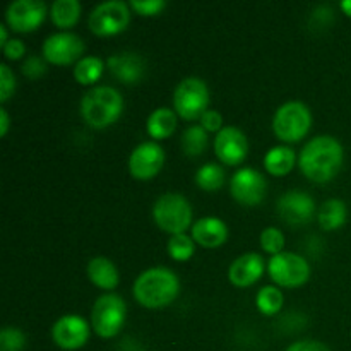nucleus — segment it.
<instances>
[{
  "mask_svg": "<svg viewBox=\"0 0 351 351\" xmlns=\"http://www.w3.org/2000/svg\"><path fill=\"white\" fill-rule=\"evenodd\" d=\"M343 146L331 136H317L308 141L298 158L302 173L315 184L331 182L343 167Z\"/></svg>",
  "mask_w": 351,
  "mask_h": 351,
  "instance_id": "nucleus-1",
  "label": "nucleus"
},
{
  "mask_svg": "<svg viewBox=\"0 0 351 351\" xmlns=\"http://www.w3.org/2000/svg\"><path fill=\"white\" fill-rule=\"evenodd\" d=\"M180 293V281L168 267H151L134 283V298L146 308H161L173 304Z\"/></svg>",
  "mask_w": 351,
  "mask_h": 351,
  "instance_id": "nucleus-2",
  "label": "nucleus"
},
{
  "mask_svg": "<svg viewBox=\"0 0 351 351\" xmlns=\"http://www.w3.org/2000/svg\"><path fill=\"white\" fill-rule=\"evenodd\" d=\"M123 112V98L112 86H96L81 99V115L93 129H106L120 119Z\"/></svg>",
  "mask_w": 351,
  "mask_h": 351,
  "instance_id": "nucleus-3",
  "label": "nucleus"
},
{
  "mask_svg": "<svg viewBox=\"0 0 351 351\" xmlns=\"http://www.w3.org/2000/svg\"><path fill=\"white\" fill-rule=\"evenodd\" d=\"M153 218L163 232L180 235L192 225V206L184 195L163 194L153 206Z\"/></svg>",
  "mask_w": 351,
  "mask_h": 351,
  "instance_id": "nucleus-4",
  "label": "nucleus"
},
{
  "mask_svg": "<svg viewBox=\"0 0 351 351\" xmlns=\"http://www.w3.org/2000/svg\"><path fill=\"white\" fill-rule=\"evenodd\" d=\"M312 127V113L302 101H288L276 110L273 119V130L283 143H298L308 134Z\"/></svg>",
  "mask_w": 351,
  "mask_h": 351,
  "instance_id": "nucleus-5",
  "label": "nucleus"
},
{
  "mask_svg": "<svg viewBox=\"0 0 351 351\" xmlns=\"http://www.w3.org/2000/svg\"><path fill=\"white\" fill-rule=\"evenodd\" d=\"M127 305L122 297L115 293L101 295L91 311V328L99 338H113L125 324Z\"/></svg>",
  "mask_w": 351,
  "mask_h": 351,
  "instance_id": "nucleus-6",
  "label": "nucleus"
},
{
  "mask_svg": "<svg viewBox=\"0 0 351 351\" xmlns=\"http://www.w3.org/2000/svg\"><path fill=\"white\" fill-rule=\"evenodd\" d=\"M209 89L199 77H187L175 88L173 110L185 120H197L208 112Z\"/></svg>",
  "mask_w": 351,
  "mask_h": 351,
  "instance_id": "nucleus-7",
  "label": "nucleus"
},
{
  "mask_svg": "<svg viewBox=\"0 0 351 351\" xmlns=\"http://www.w3.org/2000/svg\"><path fill=\"white\" fill-rule=\"evenodd\" d=\"M130 23V5L122 0H108L89 14V29L98 36H113L127 29Z\"/></svg>",
  "mask_w": 351,
  "mask_h": 351,
  "instance_id": "nucleus-8",
  "label": "nucleus"
},
{
  "mask_svg": "<svg viewBox=\"0 0 351 351\" xmlns=\"http://www.w3.org/2000/svg\"><path fill=\"white\" fill-rule=\"evenodd\" d=\"M267 271L271 280L283 288H298L311 278L308 263L295 252H281L271 257Z\"/></svg>",
  "mask_w": 351,
  "mask_h": 351,
  "instance_id": "nucleus-9",
  "label": "nucleus"
},
{
  "mask_svg": "<svg viewBox=\"0 0 351 351\" xmlns=\"http://www.w3.org/2000/svg\"><path fill=\"white\" fill-rule=\"evenodd\" d=\"M84 50L86 45L81 36L71 33V31H62V33H55L45 40L43 58L55 65H69L81 60Z\"/></svg>",
  "mask_w": 351,
  "mask_h": 351,
  "instance_id": "nucleus-10",
  "label": "nucleus"
},
{
  "mask_svg": "<svg viewBox=\"0 0 351 351\" xmlns=\"http://www.w3.org/2000/svg\"><path fill=\"white\" fill-rule=\"evenodd\" d=\"M47 14V3L41 0H16L7 7L5 21L16 33H31L40 27Z\"/></svg>",
  "mask_w": 351,
  "mask_h": 351,
  "instance_id": "nucleus-11",
  "label": "nucleus"
},
{
  "mask_svg": "<svg viewBox=\"0 0 351 351\" xmlns=\"http://www.w3.org/2000/svg\"><path fill=\"white\" fill-rule=\"evenodd\" d=\"M165 165V151L158 143L147 141L139 144L129 158V171L137 180H151Z\"/></svg>",
  "mask_w": 351,
  "mask_h": 351,
  "instance_id": "nucleus-12",
  "label": "nucleus"
},
{
  "mask_svg": "<svg viewBox=\"0 0 351 351\" xmlns=\"http://www.w3.org/2000/svg\"><path fill=\"white\" fill-rule=\"evenodd\" d=\"M230 191L235 201L243 206H257L264 201L267 191L266 178L254 168H240L232 178Z\"/></svg>",
  "mask_w": 351,
  "mask_h": 351,
  "instance_id": "nucleus-13",
  "label": "nucleus"
},
{
  "mask_svg": "<svg viewBox=\"0 0 351 351\" xmlns=\"http://www.w3.org/2000/svg\"><path fill=\"white\" fill-rule=\"evenodd\" d=\"M215 154L223 165L239 167L249 154L245 134L237 127H223L215 137Z\"/></svg>",
  "mask_w": 351,
  "mask_h": 351,
  "instance_id": "nucleus-14",
  "label": "nucleus"
},
{
  "mask_svg": "<svg viewBox=\"0 0 351 351\" xmlns=\"http://www.w3.org/2000/svg\"><path fill=\"white\" fill-rule=\"evenodd\" d=\"M278 215L288 225H307L315 216V202L302 191H290L278 199Z\"/></svg>",
  "mask_w": 351,
  "mask_h": 351,
  "instance_id": "nucleus-15",
  "label": "nucleus"
},
{
  "mask_svg": "<svg viewBox=\"0 0 351 351\" xmlns=\"http://www.w3.org/2000/svg\"><path fill=\"white\" fill-rule=\"evenodd\" d=\"M51 339L62 350H79L88 343L89 324L79 315H64L51 328Z\"/></svg>",
  "mask_w": 351,
  "mask_h": 351,
  "instance_id": "nucleus-16",
  "label": "nucleus"
},
{
  "mask_svg": "<svg viewBox=\"0 0 351 351\" xmlns=\"http://www.w3.org/2000/svg\"><path fill=\"white\" fill-rule=\"evenodd\" d=\"M264 259L256 252L243 254L237 257L228 269V280L233 287L247 288L263 278Z\"/></svg>",
  "mask_w": 351,
  "mask_h": 351,
  "instance_id": "nucleus-17",
  "label": "nucleus"
},
{
  "mask_svg": "<svg viewBox=\"0 0 351 351\" xmlns=\"http://www.w3.org/2000/svg\"><path fill=\"white\" fill-rule=\"evenodd\" d=\"M192 239L204 249H218L228 239V226L216 216H206L192 225Z\"/></svg>",
  "mask_w": 351,
  "mask_h": 351,
  "instance_id": "nucleus-18",
  "label": "nucleus"
},
{
  "mask_svg": "<svg viewBox=\"0 0 351 351\" xmlns=\"http://www.w3.org/2000/svg\"><path fill=\"white\" fill-rule=\"evenodd\" d=\"M110 72L123 84H137L144 75V60L132 51H122L108 58Z\"/></svg>",
  "mask_w": 351,
  "mask_h": 351,
  "instance_id": "nucleus-19",
  "label": "nucleus"
},
{
  "mask_svg": "<svg viewBox=\"0 0 351 351\" xmlns=\"http://www.w3.org/2000/svg\"><path fill=\"white\" fill-rule=\"evenodd\" d=\"M88 276L95 287L101 288V290L112 291L119 287V271H117L115 264L106 257H95L89 261L88 264Z\"/></svg>",
  "mask_w": 351,
  "mask_h": 351,
  "instance_id": "nucleus-20",
  "label": "nucleus"
},
{
  "mask_svg": "<svg viewBox=\"0 0 351 351\" xmlns=\"http://www.w3.org/2000/svg\"><path fill=\"white\" fill-rule=\"evenodd\" d=\"M177 129V113L170 108H156L147 117L146 130L153 139H168Z\"/></svg>",
  "mask_w": 351,
  "mask_h": 351,
  "instance_id": "nucleus-21",
  "label": "nucleus"
},
{
  "mask_svg": "<svg viewBox=\"0 0 351 351\" xmlns=\"http://www.w3.org/2000/svg\"><path fill=\"white\" fill-rule=\"evenodd\" d=\"M297 161V154L288 146L271 147L264 156V167L274 177H285L290 173Z\"/></svg>",
  "mask_w": 351,
  "mask_h": 351,
  "instance_id": "nucleus-22",
  "label": "nucleus"
},
{
  "mask_svg": "<svg viewBox=\"0 0 351 351\" xmlns=\"http://www.w3.org/2000/svg\"><path fill=\"white\" fill-rule=\"evenodd\" d=\"M346 204L339 199H329L317 209V223L326 232L338 230L346 221Z\"/></svg>",
  "mask_w": 351,
  "mask_h": 351,
  "instance_id": "nucleus-23",
  "label": "nucleus"
},
{
  "mask_svg": "<svg viewBox=\"0 0 351 351\" xmlns=\"http://www.w3.org/2000/svg\"><path fill=\"white\" fill-rule=\"evenodd\" d=\"M81 3L77 0H57L50 7V17L60 29H71L81 17Z\"/></svg>",
  "mask_w": 351,
  "mask_h": 351,
  "instance_id": "nucleus-24",
  "label": "nucleus"
},
{
  "mask_svg": "<svg viewBox=\"0 0 351 351\" xmlns=\"http://www.w3.org/2000/svg\"><path fill=\"white\" fill-rule=\"evenodd\" d=\"M103 69H105V64H103L101 58L82 57L81 60L75 64L74 77H75V81L82 86L95 84V82L101 77Z\"/></svg>",
  "mask_w": 351,
  "mask_h": 351,
  "instance_id": "nucleus-25",
  "label": "nucleus"
},
{
  "mask_svg": "<svg viewBox=\"0 0 351 351\" xmlns=\"http://www.w3.org/2000/svg\"><path fill=\"white\" fill-rule=\"evenodd\" d=\"M208 147V132L202 125H191L182 134V149L187 156H201Z\"/></svg>",
  "mask_w": 351,
  "mask_h": 351,
  "instance_id": "nucleus-26",
  "label": "nucleus"
},
{
  "mask_svg": "<svg viewBox=\"0 0 351 351\" xmlns=\"http://www.w3.org/2000/svg\"><path fill=\"white\" fill-rule=\"evenodd\" d=\"M195 184L206 192L218 191L225 184V170L216 163L204 165L195 173Z\"/></svg>",
  "mask_w": 351,
  "mask_h": 351,
  "instance_id": "nucleus-27",
  "label": "nucleus"
},
{
  "mask_svg": "<svg viewBox=\"0 0 351 351\" xmlns=\"http://www.w3.org/2000/svg\"><path fill=\"white\" fill-rule=\"evenodd\" d=\"M283 293H281V290H278L274 287L261 288L256 297V305L261 311V314L269 315V317L271 315H276L283 308Z\"/></svg>",
  "mask_w": 351,
  "mask_h": 351,
  "instance_id": "nucleus-28",
  "label": "nucleus"
},
{
  "mask_svg": "<svg viewBox=\"0 0 351 351\" xmlns=\"http://www.w3.org/2000/svg\"><path fill=\"white\" fill-rule=\"evenodd\" d=\"M195 252V242L192 237L180 233V235H171L168 240V254L171 259L178 261V263H185L191 259Z\"/></svg>",
  "mask_w": 351,
  "mask_h": 351,
  "instance_id": "nucleus-29",
  "label": "nucleus"
},
{
  "mask_svg": "<svg viewBox=\"0 0 351 351\" xmlns=\"http://www.w3.org/2000/svg\"><path fill=\"white\" fill-rule=\"evenodd\" d=\"M261 247H263L267 254H273V256L281 254L283 252V247H285L283 232L278 228H274V226L266 228L263 233H261Z\"/></svg>",
  "mask_w": 351,
  "mask_h": 351,
  "instance_id": "nucleus-30",
  "label": "nucleus"
},
{
  "mask_svg": "<svg viewBox=\"0 0 351 351\" xmlns=\"http://www.w3.org/2000/svg\"><path fill=\"white\" fill-rule=\"evenodd\" d=\"M26 345V336L17 328H3L0 332V350L21 351Z\"/></svg>",
  "mask_w": 351,
  "mask_h": 351,
  "instance_id": "nucleus-31",
  "label": "nucleus"
},
{
  "mask_svg": "<svg viewBox=\"0 0 351 351\" xmlns=\"http://www.w3.org/2000/svg\"><path fill=\"white\" fill-rule=\"evenodd\" d=\"M16 91V75L7 64H0V101L5 103Z\"/></svg>",
  "mask_w": 351,
  "mask_h": 351,
  "instance_id": "nucleus-32",
  "label": "nucleus"
},
{
  "mask_svg": "<svg viewBox=\"0 0 351 351\" xmlns=\"http://www.w3.org/2000/svg\"><path fill=\"white\" fill-rule=\"evenodd\" d=\"M129 5L141 16H156L167 7V2L165 0H132Z\"/></svg>",
  "mask_w": 351,
  "mask_h": 351,
  "instance_id": "nucleus-33",
  "label": "nucleus"
},
{
  "mask_svg": "<svg viewBox=\"0 0 351 351\" xmlns=\"http://www.w3.org/2000/svg\"><path fill=\"white\" fill-rule=\"evenodd\" d=\"M47 72V64L41 57L38 55H31L26 58V62L23 64V74L29 79H38Z\"/></svg>",
  "mask_w": 351,
  "mask_h": 351,
  "instance_id": "nucleus-34",
  "label": "nucleus"
},
{
  "mask_svg": "<svg viewBox=\"0 0 351 351\" xmlns=\"http://www.w3.org/2000/svg\"><path fill=\"white\" fill-rule=\"evenodd\" d=\"M201 125L204 127L206 132H219L223 129V117L216 110H208L201 117Z\"/></svg>",
  "mask_w": 351,
  "mask_h": 351,
  "instance_id": "nucleus-35",
  "label": "nucleus"
},
{
  "mask_svg": "<svg viewBox=\"0 0 351 351\" xmlns=\"http://www.w3.org/2000/svg\"><path fill=\"white\" fill-rule=\"evenodd\" d=\"M2 48L3 55H5L9 60H19V58H23L24 55H26V45L21 40H17V38H12V40L7 41Z\"/></svg>",
  "mask_w": 351,
  "mask_h": 351,
  "instance_id": "nucleus-36",
  "label": "nucleus"
},
{
  "mask_svg": "<svg viewBox=\"0 0 351 351\" xmlns=\"http://www.w3.org/2000/svg\"><path fill=\"white\" fill-rule=\"evenodd\" d=\"M287 351H331L324 343L315 341V339H302V341L293 343L287 348Z\"/></svg>",
  "mask_w": 351,
  "mask_h": 351,
  "instance_id": "nucleus-37",
  "label": "nucleus"
},
{
  "mask_svg": "<svg viewBox=\"0 0 351 351\" xmlns=\"http://www.w3.org/2000/svg\"><path fill=\"white\" fill-rule=\"evenodd\" d=\"M9 115H7L5 108H0V136H7V130H9Z\"/></svg>",
  "mask_w": 351,
  "mask_h": 351,
  "instance_id": "nucleus-38",
  "label": "nucleus"
},
{
  "mask_svg": "<svg viewBox=\"0 0 351 351\" xmlns=\"http://www.w3.org/2000/svg\"><path fill=\"white\" fill-rule=\"evenodd\" d=\"M9 41V36H7V26L5 24H0V45H5Z\"/></svg>",
  "mask_w": 351,
  "mask_h": 351,
  "instance_id": "nucleus-39",
  "label": "nucleus"
},
{
  "mask_svg": "<svg viewBox=\"0 0 351 351\" xmlns=\"http://www.w3.org/2000/svg\"><path fill=\"white\" fill-rule=\"evenodd\" d=\"M341 9L346 16L351 17V0H345V2H341Z\"/></svg>",
  "mask_w": 351,
  "mask_h": 351,
  "instance_id": "nucleus-40",
  "label": "nucleus"
}]
</instances>
